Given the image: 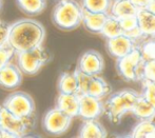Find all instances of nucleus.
<instances>
[{
    "label": "nucleus",
    "instance_id": "nucleus-1",
    "mask_svg": "<svg viewBox=\"0 0 155 138\" xmlns=\"http://www.w3.org/2000/svg\"><path fill=\"white\" fill-rule=\"evenodd\" d=\"M45 28L34 19H19L10 25L8 45L16 53L29 51L43 44Z\"/></svg>",
    "mask_w": 155,
    "mask_h": 138
},
{
    "label": "nucleus",
    "instance_id": "nucleus-2",
    "mask_svg": "<svg viewBox=\"0 0 155 138\" xmlns=\"http://www.w3.org/2000/svg\"><path fill=\"white\" fill-rule=\"evenodd\" d=\"M82 13L84 8L76 0H59L54 6L52 20L60 30L73 31L81 25Z\"/></svg>",
    "mask_w": 155,
    "mask_h": 138
},
{
    "label": "nucleus",
    "instance_id": "nucleus-3",
    "mask_svg": "<svg viewBox=\"0 0 155 138\" xmlns=\"http://www.w3.org/2000/svg\"><path fill=\"white\" fill-rule=\"evenodd\" d=\"M140 94L131 89L121 90L109 97L106 104H104V113H106L112 123L118 124L124 115L131 112Z\"/></svg>",
    "mask_w": 155,
    "mask_h": 138
},
{
    "label": "nucleus",
    "instance_id": "nucleus-4",
    "mask_svg": "<svg viewBox=\"0 0 155 138\" xmlns=\"http://www.w3.org/2000/svg\"><path fill=\"white\" fill-rule=\"evenodd\" d=\"M0 128L1 138L25 137L34 128L33 117H19L0 107Z\"/></svg>",
    "mask_w": 155,
    "mask_h": 138
},
{
    "label": "nucleus",
    "instance_id": "nucleus-5",
    "mask_svg": "<svg viewBox=\"0 0 155 138\" xmlns=\"http://www.w3.org/2000/svg\"><path fill=\"white\" fill-rule=\"evenodd\" d=\"M146 60L143 58L138 48L116 61V70L119 76L127 81H141L143 79V67Z\"/></svg>",
    "mask_w": 155,
    "mask_h": 138
},
{
    "label": "nucleus",
    "instance_id": "nucleus-6",
    "mask_svg": "<svg viewBox=\"0 0 155 138\" xmlns=\"http://www.w3.org/2000/svg\"><path fill=\"white\" fill-rule=\"evenodd\" d=\"M15 55L18 67L23 74L30 76L36 75L51 60V55L42 45L29 51L16 53Z\"/></svg>",
    "mask_w": 155,
    "mask_h": 138
},
{
    "label": "nucleus",
    "instance_id": "nucleus-7",
    "mask_svg": "<svg viewBox=\"0 0 155 138\" xmlns=\"http://www.w3.org/2000/svg\"><path fill=\"white\" fill-rule=\"evenodd\" d=\"M74 72L77 78L78 94H88L102 99L111 92V85L98 75H89L77 67Z\"/></svg>",
    "mask_w": 155,
    "mask_h": 138
},
{
    "label": "nucleus",
    "instance_id": "nucleus-8",
    "mask_svg": "<svg viewBox=\"0 0 155 138\" xmlns=\"http://www.w3.org/2000/svg\"><path fill=\"white\" fill-rule=\"evenodd\" d=\"M2 107L19 117H33L36 109L33 97L23 91H16L11 93L4 99Z\"/></svg>",
    "mask_w": 155,
    "mask_h": 138
},
{
    "label": "nucleus",
    "instance_id": "nucleus-9",
    "mask_svg": "<svg viewBox=\"0 0 155 138\" xmlns=\"http://www.w3.org/2000/svg\"><path fill=\"white\" fill-rule=\"evenodd\" d=\"M73 118L58 108H53L45 113L42 120V128L52 135H61L71 126Z\"/></svg>",
    "mask_w": 155,
    "mask_h": 138
},
{
    "label": "nucleus",
    "instance_id": "nucleus-10",
    "mask_svg": "<svg viewBox=\"0 0 155 138\" xmlns=\"http://www.w3.org/2000/svg\"><path fill=\"white\" fill-rule=\"evenodd\" d=\"M77 69L89 75H99L104 69V57L98 51L89 50L79 57Z\"/></svg>",
    "mask_w": 155,
    "mask_h": 138
},
{
    "label": "nucleus",
    "instance_id": "nucleus-11",
    "mask_svg": "<svg viewBox=\"0 0 155 138\" xmlns=\"http://www.w3.org/2000/svg\"><path fill=\"white\" fill-rule=\"evenodd\" d=\"M104 113V102L100 98L88 94H79L78 116L84 119H97Z\"/></svg>",
    "mask_w": 155,
    "mask_h": 138
},
{
    "label": "nucleus",
    "instance_id": "nucleus-12",
    "mask_svg": "<svg viewBox=\"0 0 155 138\" xmlns=\"http://www.w3.org/2000/svg\"><path fill=\"white\" fill-rule=\"evenodd\" d=\"M23 73L17 64L8 62L0 69V87L3 90H16L22 83Z\"/></svg>",
    "mask_w": 155,
    "mask_h": 138
},
{
    "label": "nucleus",
    "instance_id": "nucleus-13",
    "mask_svg": "<svg viewBox=\"0 0 155 138\" xmlns=\"http://www.w3.org/2000/svg\"><path fill=\"white\" fill-rule=\"evenodd\" d=\"M106 47L111 56L118 59L130 53L133 49H135L136 43L134 40L129 38L127 35L120 34L116 37L107 39Z\"/></svg>",
    "mask_w": 155,
    "mask_h": 138
},
{
    "label": "nucleus",
    "instance_id": "nucleus-14",
    "mask_svg": "<svg viewBox=\"0 0 155 138\" xmlns=\"http://www.w3.org/2000/svg\"><path fill=\"white\" fill-rule=\"evenodd\" d=\"M56 108L64 112L72 118L78 116L79 110V94L59 93L56 99Z\"/></svg>",
    "mask_w": 155,
    "mask_h": 138
},
{
    "label": "nucleus",
    "instance_id": "nucleus-15",
    "mask_svg": "<svg viewBox=\"0 0 155 138\" xmlns=\"http://www.w3.org/2000/svg\"><path fill=\"white\" fill-rule=\"evenodd\" d=\"M108 136L104 126L96 119H84L78 132L81 138H106Z\"/></svg>",
    "mask_w": 155,
    "mask_h": 138
},
{
    "label": "nucleus",
    "instance_id": "nucleus-16",
    "mask_svg": "<svg viewBox=\"0 0 155 138\" xmlns=\"http://www.w3.org/2000/svg\"><path fill=\"white\" fill-rule=\"evenodd\" d=\"M137 25L145 37L155 36V14L148 8H140L136 13Z\"/></svg>",
    "mask_w": 155,
    "mask_h": 138
},
{
    "label": "nucleus",
    "instance_id": "nucleus-17",
    "mask_svg": "<svg viewBox=\"0 0 155 138\" xmlns=\"http://www.w3.org/2000/svg\"><path fill=\"white\" fill-rule=\"evenodd\" d=\"M109 14L107 13H94L84 10L81 23L91 33H100L104 21L107 20Z\"/></svg>",
    "mask_w": 155,
    "mask_h": 138
},
{
    "label": "nucleus",
    "instance_id": "nucleus-18",
    "mask_svg": "<svg viewBox=\"0 0 155 138\" xmlns=\"http://www.w3.org/2000/svg\"><path fill=\"white\" fill-rule=\"evenodd\" d=\"M131 112L139 120H152L155 117V107L150 104L141 94L137 98Z\"/></svg>",
    "mask_w": 155,
    "mask_h": 138
},
{
    "label": "nucleus",
    "instance_id": "nucleus-19",
    "mask_svg": "<svg viewBox=\"0 0 155 138\" xmlns=\"http://www.w3.org/2000/svg\"><path fill=\"white\" fill-rule=\"evenodd\" d=\"M58 92L63 94H78V84L75 72H62L57 83Z\"/></svg>",
    "mask_w": 155,
    "mask_h": 138
},
{
    "label": "nucleus",
    "instance_id": "nucleus-20",
    "mask_svg": "<svg viewBox=\"0 0 155 138\" xmlns=\"http://www.w3.org/2000/svg\"><path fill=\"white\" fill-rule=\"evenodd\" d=\"M16 5L29 16L40 15L47 8V0H15Z\"/></svg>",
    "mask_w": 155,
    "mask_h": 138
},
{
    "label": "nucleus",
    "instance_id": "nucleus-21",
    "mask_svg": "<svg viewBox=\"0 0 155 138\" xmlns=\"http://www.w3.org/2000/svg\"><path fill=\"white\" fill-rule=\"evenodd\" d=\"M137 8L130 0H115L112 3L110 14L116 18H124L127 16L136 15Z\"/></svg>",
    "mask_w": 155,
    "mask_h": 138
},
{
    "label": "nucleus",
    "instance_id": "nucleus-22",
    "mask_svg": "<svg viewBox=\"0 0 155 138\" xmlns=\"http://www.w3.org/2000/svg\"><path fill=\"white\" fill-rule=\"evenodd\" d=\"M129 136L133 138H155V123L152 120H140L133 128Z\"/></svg>",
    "mask_w": 155,
    "mask_h": 138
},
{
    "label": "nucleus",
    "instance_id": "nucleus-23",
    "mask_svg": "<svg viewBox=\"0 0 155 138\" xmlns=\"http://www.w3.org/2000/svg\"><path fill=\"white\" fill-rule=\"evenodd\" d=\"M99 34H101L106 39L113 38V37H116L118 35L123 34V30H121L120 23H119V19L112 16L111 14H109L108 18L104 21Z\"/></svg>",
    "mask_w": 155,
    "mask_h": 138
},
{
    "label": "nucleus",
    "instance_id": "nucleus-24",
    "mask_svg": "<svg viewBox=\"0 0 155 138\" xmlns=\"http://www.w3.org/2000/svg\"><path fill=\"white\" fill-rule=\"evenodd\" d=\"M112 3V0H81L82 8L94 13L110 14Z\"/></svg>",
    "mask_w": 155,
    "mask_h": 138
},
{
    "label": "nucleus",
    "instance_id": "nucleus-25",
    "mask_svg": "<svg viewBox=\"0 0 155 138\" xmlns=\"http://www.w3.org/2000/svg\"><path fill=\"white\" fill-rule=\"evenodd\" d=\"M137 48L146 61L155 59V36L149 37V39L145 40L140 45H137Z\"/></svg>",
    "mask_w": 155,
    "mask_h": 138
},
{
    "label": "nucleus",
    "instance_id": "nucleus-26",
    "mask_svg": "<svg viewBox=\"0 0 155 138\" xmlns=\"http://www.w3.org/2000/svg\"><path fill=\"white\" fill-rule=\"evenodd\" d=\"M143 94L141 95L155 107V81L143 79Z\"/></svg>",
    "mask_w": 155,
    "mask_h": 138
},
{
    "label": "nucleus",
    "instance_id": "nucleus-27",
    "mask_svg": "<svg viewBox=\"0 0 155 138\" xmlns=\"http://www.w3.org/2000/svg\"><path fill=\"white\" fill-rule=\"evenodd\" d=\"M14 55L15 51L8 44L0 48V69L8 64V62H11Z\"/></svg>",
    "mask_w": 155,
    "mask_h": 138
},
{
    "label": "nucleus",
    "instance_id": "nucleus-28",
    "mask_svg": "<svg viewBox=\"0 0 155 138\" xmlns=\"http://www.w3.org/2000/svg\"><path fill=\"white\" fill-rule=\"evenodd\" d=\"M119 23H120L121 30H123V34L138 27V25H137L136 15L127 16V17H124V18H119Z\"/></svg>",
    "mask_w": 155,
    "mask_h": 138
},
{
    "label": "nucleus",
    "instance_id": "nucleus-29",
    "mask_svg": "<svg viewBox=\"0 0 155 138\" xmlns=\"http://www.w3.org/2000/svg\"><path fill=\"white\" fill-rule=\"evenodd\" d=\"M143 79L155 81V59L147 60L143 67Z\"/></svg>",
    "mask_w": 155,
    "mask_h": 138
},
{
    "label": "nucleus",
    "instance_id": "nucleus-30",
    "mask_svg": "<svg viewBox=\"0 0 155 138\" xmlns=\"http://www.w3.org/2000/svg\"><path fill=\"white\" fill-rule=\"evenodd\" d=\"M8 33H10V25L0 21V48L8 44Z\"/></svg>",
    "mask_w": 155,
    "mask_h": 138
},
{
    "label": "nucleus",
    "instance_id": "nucleus-31",
    "mask_svg": "<svg viewBox=\"0 0 155 138\" xmlns=\"http://www.w3.org/2000/svg\"><path fill=\"white\" fill-rule=\"evenodd\" d=\"M130 1L136 6L137 10H140V8H147L150 0H130Z\"/></svg>",
    "mask_w": 155,
    "mask_h": 138
},
{
    "label": "nucleus",
    "instance_id": "nucleus-32",
    "mask_svg": "<svg viewBox=\"0 0 155 138\" xmlns=\"http://www.w3.org/2000/svg\"><path fill=\"white\" fill-rule=\"evenodd\" d=\"M147 8L155 14V0H150V2H149V4H148Z\"/></svg>",
    "mask_w": 155,
    "mask_h": 138
},
{
    "label": "nucleus",
    "instance_id": "nucleus-33",
    "mask_svg": "<svg viewBox=\"0 0 155 138\" xmlns=\"http://www.w3.org/2000/svg\"><path fill=\"white\" fill-rule=\"evenodd\" d=\"M2 8V0H0V10H1Z\"/></svg>",
    "mask_w": 155,
    "mask_h": 138
},
{
    "label": "nucleus",
    "instance_id": "nucleus-34",
    "mask_svg": "<svg viewBox=\"0 0 155 138\" xmlns=\"http://www.w3.org/2000/svg\"><path fill=\"white\" fill-rule=\"evenodd\" d=\"M0 138H1V128H0Z\"/></svg>",
    "mask_w": 155,
    "mask_h": 138
},
{
    "label": "nucleus",
    "instance_id": "nucleus-35",
    "mask_svg": "<svg viewBox=\"0 0 155 138\" xmlns=\"http://www.w3.org/2000/svg\"><path fill=\"white\" fill-rule=\"evenodd\" d=\"M0 21H1V20H0Z\"/></svg>",
    "mask_w": 155,
    "mask_h": 138
}]
</instances>
